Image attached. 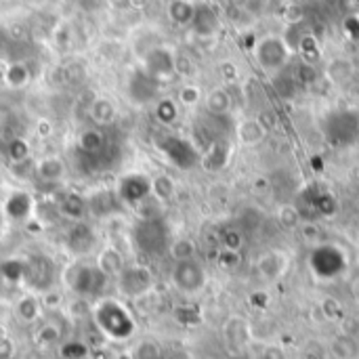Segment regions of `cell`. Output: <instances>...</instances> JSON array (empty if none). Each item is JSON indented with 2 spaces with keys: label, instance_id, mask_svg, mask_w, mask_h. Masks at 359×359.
Segmentation results:
<instances>
[{
  "label": "cell",
  "instance_id": "10",
  "mask_svg": "<svg viewBox=\"0 0 359 359\" xmlns=\"http://www.w3.org/2000/svg\"><path fill=\"white\" fill-rule=\"evenodd\" d=\"M66 246L72 254H89L93 252V248L97 246V233L95 229L85 223V221H78L72 225V229L68 231L66 235Z\"/></svg>",
  "mask_w": 359,
  "mask_h": 359
},
{
  "label": "cell",
  "instance_id": "16",
  "mask_svg": "<svg viewBox=\"0 0 359 359\" xmlns=\"http://www.w3.org/2000/svg\"><path fill=\"white\" fill-rule=\"evenodd\" d=\"M66 173H68V166H66V162L61 158L47 156V158L36 162V173L34 175L38 179L47 181V183H57V181H61L66 177Z\"/></svg>",
  "mask_w": 359,
  "mask_h": 359
},
{
  "label": "cell",
  "instance_id": "13",
  "mask_svg": "<svg viewBox=\"0 0 359 359\" xmlns=\"http://www.w3.org/2000/svg\"><path fill=\"white\" fill-rule=\"evenodd\" d=\"M286 267H288V256H286L281 250L267 252V254H263V256L258 258V263H256L258 273H261L265 279H269V281L277 279V277L286 271Z\"/></svg>",
  "mask_w": 359,
  "mask_h": 359
},
{
  "label": "cell",
  "instance_id": "43",
  "mask_svg": "<svg viewBox=\"0 0 359 359\" xmlns=\"http://www.w3.org/2000/svg\"><path fill=\"white\" fill-rule=\"evenodd\" d=\"M13 355H15V344L7 336V338L0 340V359H13Z\"/></svg>",
  "mask_w": 359,
  "mask_h": 359
},
{
  "label": "cell",
  "instance_id": "48",
  "mask_svg": "<svg viewBox=\"0 0 359 359\" xmlns=\"http://www.w3.org/2000/svg\"><path fill=\"white\" fill-rule=\"evenodd\" d=\"M131 5L137 7V9H143V7L147 5V0H131Z\"/></svg>",
  "mask_w": 359,
  "mask_h": 359
},
{
  "label": "cell",
  "instance_id": "1",
  "mask_svg": "<svg viewBox=\"0 0 359 359\" xmlns=\"http://www.w3.org/2000/svg\"><path fill=\"white\" fill-rule=\"evenodd\" d=\"M93 319L101 334L112 340H129L135 334V319L131 311L116 298H103L93 311Z\"/></svg>",
  "mask_w": 359,
  "mask_h": 359
},
{
  "label": "cell",
  "instance_id": "14",
  "mask_svg": "<svg viewBox=\"0 0 359 359\" xmlns=\"http://www.w3.org/2000/svg\"><path fill=\"white\" fill-rule=\"evenodd\" d=\"M158 85H160V82H156V80H154L152 76H147L143 70H139V72L131 78V87H129L133 101L145 103V101L154 99V97H156V91H158Z\"/></svg>",
  "mask_w": 359,
  "mask_h": 359
},
{
  "label": "cell",
  "instance_id": "24",
  "mask_svg": "<svg viewBox=\"0 0 359 359\" xmlns=\"http://www.w3.org/2000/svg\"><path fill=\"white\" fill-rule=\"evenodd\" d=\"M206 110L214 116H225L229 110H231V95L227 89H212L208 95H206Z\"/></svg>",
  "mask_w": 359,
  "mask_h": 359
},
{
  "label": "cell",
  "instance_id": "3",
  "mask_svg": "<svg viewBox=\"0 0 359 359\" xmlns=\"http://www.w3.org/2000/svg\"><path fill=\"white\" fill-rule=\"evenodd\" d=\"M133 244L143 254H160L164 248L168 250L166 229L156 219H141L133 227Z\"/></svg>",
  "mask_w": 359,
  "mask_h": 359
},
{
  "label": "cell",
  "instance_id": "11",
  "mask_svg": "<svg viewBox=\"0 0 359 359\" xmlns=\"http://www.w3.org/2000/svg\"><path fill=\"white\" fill-rule=\"evenodd\" d=\"M32 212H34V200L26 191H13L5 202V214L11 221L26 223V221H30Z\"/></svg>",
  "mask_w": 359,
  "mask_h": 359
},
{
  "label": "cell",
  "instance_id": "37",
  "mask_svg": "<svg viewBox=\"0 0 359 359\" xmlns=\"http://www.w3.org/2000/svg\"><path fill=\"white\" fill-rule=\"evenodd\" d=\"M202 101V91L196 85H185L179 89V103L185 108H193Z\"/></svg>",
  "mask_w": 359,
  "mask_h": 359
},
{
  "label": "cell",
  "instance_id": "34",
  "mask_svg": "<svg viewBox=\"0 0 359 359\" xmlns=\"http://www.w3.org/2000/svg\"><path fill=\"white\" fill-rule=\"evenodd\" d=\"M61 340V328L55 323H43L36 332V344L38 346H51Z\"/></svg>",
  "mask_w": 359,
  "mask_h": 359
},
{
  "label": "cell",
  "instance_id": "22",
  "mask_svg": "<svg viewBox=\"0 0 359 359\" xmlns=\"http://www.w3.org/2000/svg\"><path fill=\"white\" fill-rule=\"evenodd\" d=\"M41 309H43V302H41V298L34 296V294L22 296V298L17 300V305H15L17 317H20L22 321H26V323H34V321L41 317Z\"/></svg>",
  "mask_w": 359,
  "mask_h": 359
},
{
  "label": "cell",
  "instance_id": "50",
  "mask_svg": "<svg viewBox=\"0 0 359 359\" xmlns=\"http://www.w3.org/2000/svg\"><path fill=\"white\" fill-rule=\"evenodd\" d=\"M3 338H7V330H5V325H0V340Z\"/></svg>",
  "mask_w": 359,
  "mask_h": 359
},
{
  "label": "cell",
  "instance_id": "8",
  "mask_svg": "<svg viewBox=\"0 0 359 359\" xmlns=\"http://www.w3.org/2000/svg\"><path fill=\"white\" fill-rule=\"evenodd\" d=\"M143 72L156 82H164L175 76V53L166 47H156L145 55Z\"/></svg>",
  "mask_w": 359,
  "mask_h": 359
},
{
  "label": "cell",
  "instance_id": "51",
  "mask_svg": "<svg viewBox=\"0 0 359 359\" xmlns=\"http://www.w3.org/2000/svg\"><path fill=\"white\" fill-rule=\"evenodd\" d=\"M118 359H133V353H122Z\"/></svg>",
  "mask_w": 359,
  "mask_h": 359
},
{
  "label": "cell",
  "instance_id": "41",
  "mask_svg": "<svg viewBox=\"0 0 359 359\" xmlns=\"http://www.w3.org/2000/svg\"><path fill=\"white\" fill-rule=\"evenodd\" d=\"M240 246H242V235L237 231L223 233V248H227V250H240Z\"/></svg>",
  "mask_w": 359,
  "mask_h": 359
},
{
  "label": "cell",
  "instance_id": "40",
  "mask_svg": "<svg viewBox=\"0 0 359 359\" xmlns=\"http://www.w3.org/2000/svg\"><path fill=\"white\" fill-rule=\"evenodd\" d=\"M13 170H15L17 177H30V175L36 173V162H32V158H28V160H24V162L13 164Z\"/></svg>",
  "mask_w": 359,
  "mask_h": 359
},
{
  "label": "cell",
  "instance_id": "35",
  "mask_svg": "<svg viewBox=\"0 0 359 359\" xmlns=\"http://www.w3.org/2000/svg\"><path fill=\"white\" fill-rule=\"evenodd\" d=\"M328 76L332 78V82H346L353 76V66L346 59H334L328 66Z\"/></svg>",
  "mask_w": 359,
  "mask_h": 359
},
{
  "label": "cell",
  "instance_id": "45",
  "mask_svg": "<svg viewBox=\"0 0 359 359\" xmlns=\"http://www.w3.org/2000/svg\"><path fill=\"white\" fill-rule=\"evenodd\" d=\"M36 135H38L41 139L51 137V135H53V124H51V120H38V122H36Z\"/></svg>",
  "mask_w": 359,
  "mask_h": 359
},
{
  "label": "cell",
  "instance_id": "38",
  "mask_svg": "<svg viewBox=\"0 0 359 359\" xmlns=\"http://www.w3.org/2000/svg\"><path fill=\"white\" fill-rule=\"evenodd\" d=\"M87 353H89V349L80 340H70L61 346V355L66 359H82V357H87Z\"/></svg>",
  "mask_w": 359,
  "mask_h": 359
},
{
  "label": "cell",
  "instance_id": "5",
  "mask_svg": "<svg viewBox=\"0 0 359 359\" xmlns=\"http://www.w3.org/2000/svg\"><path fill=\"white\" fill-rule=\"evenodd\" d=\"M290 47L279 36H265L256 45V61L265 72H277L286 66L290 57Z\"/></svg>",
  "mask_w": 359,
  "mask_h": 359
},
{
  "label": "cell",
  "instance_id": "25",
  "mask_svg": "<svg viewBox=\"0 0 359 359\" xmlns=\"http://www.w3.org/2000/svg\"><path fill=\"white\" fill-rule=\"evenodd\" d=\"M193 15H196V7L189 0H173L168 5V17L177 26H191Z\"/></svg>",
  "mask_w": 359,
  "mask_h": 359
},
{
  "label": "cell",
  "instance_id": "17",
  "mask_svg": "<svg viewBox=\"0 0 359 359\" xmlns=\"http://www.w3.org/2000/svg\"><path fill=\"white\" fill-rule=\"evenodd\" d=\"M87 204H89V212H91L93 217L103 219V217H112V214L116 212L120 200H118V196L112 193V191H97V193H93V196L87 200Z\"/></svg>",
  "mask_w": 359,
  "mask_h": 359
},
{
  "label": "cell",
  "instance_id": "20",
  "mask_svg": "<svg viewBox=\"0 0 359 359\" xmlns=\"http://www.w3.org/2000/svg\"><path fill=\"white\" fill-rule=\"evenodd\" d=\"M97 267H99L108 277H118L120 271L126 267V263H124V256H122V252H120L118 248L108 246V248H103V250L99 252V256H97Z\"/></svg>",
  "mask_w": 359,
  "mask_h": 359
},
{
  "label": "cell",
  "instance_id": "36",
  "mask_svg": "<svg viewBox=\"0 0 359 359\" xmlns=\"http://www.w3.org/2000/svg\"><path fill=\"white\" fill-rule=\"evenodd\" d=\"M133 359H162V349L154 340H141L133 349Z\"/></svg>",
  "mask_w": 359,
  "mask_h": 359
},
{
  "label": "cell",
  "instance_id": "15",
  "mask_svg": "<svg viewBox=\"0 0 359 359\" xmlns=\"http://www.w3.org/2000/svg\"><path fill=\"white\" fill-rule=\"evenodd\" d=\"M89 116L97 126H112L118 118V110L108 97H95L89 105Z\"/></svg>",
  "mask_w": 359,
  "mask_h": 359
},
{
  "label": "cell",
  "instance_id": "39",
  "mask_svg": "<svg viewBox=\"0 0 359 359\" xmlns=\"http://www.w3.org/2000/svg\"><path fill=\"white\" fill-rule=\"evenodd\" d=\"M193 64L187 55H175V74L179 76H191Z\"/></svg>",
  "mask_w": 359,
  "mask_h": 359
},
{
  "label": "cell",
  "instance_id": "49",
  "mask_svg": "<svg viewBox=\"0 0 359 359\" xmlns=\"http://www.w3.org/2000/svg\"><path fill=\"white\" fill-rule=\"evenodd\" d=\"M26 359H43V357L38 355V351H30V353L26 355Z\"/></svg>",
  "mask_w": 359,
  "mask_h": 359
},
{
  "label": "cell",
  "instance_id": "26",
  "mask_svg": "<svg viewBox=\"0 0 359 359\" xmlns=\"http://www.w3.org/2000/svg\"><path fill=\"white\" fill-rule=\"evenodd\" d=\"M175 191H177V187H175L173 177H168V175H156L152 179V193H149V198H154L158 202H168V200L175 198Z\"/></svg>",
  "mask_w": 359,
  "mask_h": 359
},
{
  "label": "cell",
  "instance_id": "7",
  "mask_svg": "<svg viewBox=\"0 0 359 359\" xmlns=\"http://www.w3.org/2000/svg\"><path fill=\"white\" fill-rule=\"evenodd\" d=\"M152 193V179H147L141 173H133L120 179L118 187H116V196L122 204L129 206H139L143 204Z\"/></svg>",
  "mask_w": 359,
  "mask_h": 359
},
{
  "label": "cell",
  "instance_id": "21",
  "mask_svg": "<svg viewBox=\"0 0 359 359\" xmlns=\"http://www.w3.org/2000/svg\"><path fill=\"white\" fill-rule=\"evenodd\" d=\"M227 162H229V145L227 143H212L206 149V154L202 156V166L208 173L223 170Z\"/></svg>",
  "mask_w": 359,
  "mask_h": 359
},
{
  "label": "cell",
  "instance_id": "4",
  "mask_svg": "<svg viewBox=\"0 0 359 359\" xmlns=\"http://www.w3.org/2000/svg\"><path fill=\"white\" fill-rule=\"evenodd\" d=\"M116 279L120 294L129 298H143L154 288V275L145 265H126Z\"/></svg>",
  "mask_w": 359,
  "mask_h": 359
},
{
  "label": "cell",
  "instance_id": "9",
  "mask_svg": "<svg viewBox=\"0 0 359 359\" xmlns=\"http://www.w3.org/2000/svg\"><path fill=\"white\" fill-rule=\"evenodd\" d=\"M24 279L32 288L47 292L51 288V284H53V263H51V258H47L43 254H36L30 261H26V275H24Z\"/></svg>",
  "mask_w": 359,
  "mask_h": 359
},
{
  "label": "cell",
  "instance_id": "12",
  "mask_svg": "<svg viewBox=\"0 0 359 359\" xmlns=\"http://www.w3.org/2000/svg\"><path fill=\"white\" fill-rule=\"evenodd\" d=\"M267 129L263 126V122L258 118H244L242 122H237V129H235V135H237V141L246 147H256L265 141L267 137Z\"/></svg>",
  "mask_w": 359,
  "mask_h": 359
},
{
  "label": "cell",
  "instance_id": "47",
  "mask_svg": "<svg viewBox=\"0 0 359 359\" xmlns=\"http://www.w3.org/2000/svg\"><path fill=\"white\" fill-rule=\"evenodd\" d=\"M221 74H223V78H227V80H235V76H237V72H235V68H233L231 64H223V66H221Z\"/></svg>",
  "mask_w": 359,
  "mask_h": 359
},
{
  "label": "cell",
  "instance_id": "19",
  "mask_svg": "<svg viewBox=\"0 0 359 359\" xmlns=\"http://www.w3.org/2000/svg\"><path fill=\"white\" fill-rule=\"evenodd\" d=\"M105 147H108V143H105V137H103L101 131L89 129V131H85V133L78 137V149H80L87 158L99 160Z\"/></svg>",
  "mask_w": 359,
  "mask_h": 359
},
{
  "label": "cell",
  "instance_id": "32",
  "mask_svg": "<svg viewBox=\"0 0 359 359\" xmlns=\"http://www.w3.org/2000/svg\"><path fill=\"white\" fill-rule=\"evenodd\" d=\"M7 156H9V160H11L13 164H17V162H24V160L32 158L30 143H28L24 137H15V139H11V141H9V145H7Z\"/></svg>",
  "mask_w": 359,
  "mask_h": 359
},
{
  "label": "cell",
  "instance_id": "29",
  "mask_svg": "<svg viewBox=\"0 0 359 359\" xmlns=\"http://www.w3.org/2000/svg\"><path fill=\"white\" fill-rule=\"evenodd\" d=\"M191 26H193L196 32L202 34V36L212 34V32L217 30V15H214L208 7H196V15H193Z\"/></svg>",
  "mask_w": 359,
  "mask_h": 359
},
{
  "label": "cell",
  "instance_id": "46",
  "mask_svg": "<svg viewBox=\"0 0 359 359\" xmlns=\"http://www.w3.org/2000/svg\"><path fill=\"white\" fill-rule=\"evenodd\" d=\"M269 189H271V181L267 177L254 179V191H269Z\"/></svg>",
  "mask_w": 359,
  "mask_h": 359
},
{
  "label": "cell",
  "instance_id": "30",
  "mask_svg": "<svg viewBox=\"0 0 359 359\" xmlns=\"http://www.w3.org/2000/svg\"><path fill=\"white\" fill-rule=\"evenodd\" d=\"M275 219H277L279 227L286 229V231H294V229H298L300 223H302V217H300V212H298V208H296L294 204H281V206L277 208Z\"/></svg>",
  "mask_w": 359,
  "mask_h": 359
},
{
  "label": "cell",
  "instance_id": "31",
  "mask_svg": "<svg viewBox=\"0 0 359 359\" xmlns=\"http://www.w3.org/2000/svg\"><path fill=\"white\" fill-rule=\"evenodd\" d=\"M26 275V261H17V258H9L0 263V277L7 281H20Z\"/></svg>",
  "mask_w": 359,
  "mask_h": 359
},
{
  "label": "cell",
  "instance_id": "33",
  "mask_svg": "<svg viewBox=\"0 0 359 359\" xmlns=\"http://www.w3.org/2000/svg\"><path fill=\"white\" fill-rule=\"evenodd\" d=\"M154 112H156V120L160 124H164V126L173 124L177 120V116H179V108H177V103L173 99H160L156 103V110Z\"/></svg>",
  "mask_w": 359,
  "mask_h": 359
},
{
  "label": "cell",
  "instance_id": "6",
  "mask_svg": "<svg viewBox=\"0 0 359 359\" xmlns=\"http://www.w3.org/2000/svg\"><path fill=\"white\" fill-rule=\"evenodd\" d=\"M170 279H173V286L179 292H183V294H196V292H200L204 288L206 273H204L202 265L196 258H191V261L177 263L175 269H173Z\"/></svg>",
  "mask_w": 359,
  "mask_h": 359
},
{
  "label": "cell",
  "instance_id": "44",
  "mask_svg": "<svg viewBox=\"0 0 359 359\" xmlns=\"http://www.w3.org/2000/svg\"><path fill=\"white\" fill-rule=\"evenodd\" d=\"M45 307H51V309H55V307H59L61 302H64V298H61V294L59 292H53V290H47L45 292V298L41 300Z\"/></svg>",
  "mask_w": 359,
  "mask_h": 359
},
{
  "label": "cell",
  "instance_id": "2",
  "mask_svg": "<svg viewBox=\"0 0 359 359\" xmlns=\"http://www.w3.org/2000/svg\"><path fill=\"white\" fill-rule=\"evenodd\" d=\"M108 275L97 267V265H87V263H72L64 271V281L66 286L78 294L80 298H91V296H101V292L108 286Z\"/></svg>",
  "mask_w": 359,
  "mask_h": 359
},
{
  "label": "cell",
  "instance_id": "27",
  "mask_svg": "<svg viewBox=\"0 0 359 359\" xmlns=\"http://www.w3.org/2000/svg\"><path fill=\"white\" fill-rule=\"evenodd\" d=\"M5 82L11 89H24L30 82V70H28V66L22 64V61L9 64L7 70H5Z\"/></svg>",
  "mask_w": 359,
  "mask_h": 359
},
{
  "label": "cell",
  "instance_id": "18",
  "mask_svg": "<svg viewBox=\"0 0 359 359\" xmlns=\"http://www.w3.org/2000/svg\"><path fill=\"white\" fill-rule=\"evenodd\" d=\"M59 212L68 219H72L74 223L78 221H85V217L89 214V204H87V198L80 196V193H66L61 200H59Z\"/></svg>",
  "mask_w": 359,
  "mask_h": 359
},
{
  "label": "cell",
  "instance_id": "42",
  "mask_svg": "<svg viewBox=\"0 0 359 359\" xmlns=\"http://www.w3.org/2000/svg\"><path fill=\"white\" fill-rule=\"evenodd\" d=\"M298 229H302V231H300V233H302V237H305V240H311V242H313V240H317V237L321 235V229H319L315 223H305V225L300 223V227H298Z\"/></svg>",
  "mask_w": 359,
  "mask_h": 359
},
{
  "label": "cell",
  "instance_id": "28",
  "mask_svg": "<svg viewBox=\"0 0 359 359\" xmlns=\"http://www.w3.org/2000/svg\"><path fill=\"white\" fill-rule=\"evenodd\" d=\"M168 254L175 263L191 261V258H196V242L189 237H177L175 242L168 244Z\"/></svg>",
  "mask_w": 359,
  "mask_h": 359
},
{
  "label": "cell",
  "instance_id": "23",
  "mask_svg": "<svg viewBox=\"0 0 359 359\" xmlns=\"http://www.w3.org/2000/svg\"><path fill=\"white\" fill-rule=\"evenodd\" d=\"M330 351L336 359H357L359 357V342L353 336L342 334V336H336L332 340Z\"/></svg>",
  "mask_w": 359,
  "mask_h": 359
}]
</instances>
